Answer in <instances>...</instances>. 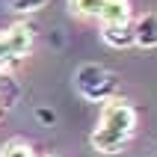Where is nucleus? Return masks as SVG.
<instances>
[{
  "label": "nucleus",
  "mask_w": 157,
  "mask_h": 157,
  "mask_svg": "<svg viewBox=\"0 0 157 157\" xmlns=\"http://www.w3.org/2000/svg\"><path fill=\"white\" fill-rule=\"evenodd\" d=\"M133 131H136V110H133V104L124 101V98H110L101 107V119H98L89 142L101 154H116V151H122L131 142Z\"/></svg>",
  "instance_id": "obj_1"
},
{
  "label": "nucleus",
  "mask_w": 157,
  "mask_h": 157,
  "mask_svg": "<svg viewBox=\"0 0 157 157\" xmlns=\"http://www.w3.org/2000/svg\"><path fill=\"white\" fill-rule=\"evenodd\" d=\"M74 89L86 101H98L104 104L110 98H116V89H119V77H116L110 68L98 65V62H86L74 71Z\"/></svg>",
  "instance_id": "obj_2"
},
{
  "label": "nucleus",
  "mask_w": 157,
  "mask_h": 157,
  "mask_svg": "<svg viewBox=\"0 0 157 157\" xmlns=\"http://www.w3.org/2000/svg\"><path fill=\"white\" fill-rule=\"evenodd\" d=\"M68 6H71V12H77L83 18L101 21V27L131 24V15H133L128 0H68Z\"/></svg>",
  "instance_id": "obj_3"
},
{
  "label": "nucleus",
  "mask_w": 157,
  "mask_h": 157,
  "mask_svg": "<svg viewBox=\"0 0 157 157\" xmlns=\"http://www.w3.org/2000/svg\"><path fill=\"white\" fill-rule=\"evenodd\" d=\"M33 51V27L15 24L0 33V71H6L9 65H15Z\"/></svg>",
  "instance_id": "obj_4"
},
{
  "label": "nucleus",
  "mask_w": 157,
  "mask_h": 157,
  "mask_svg": "<svg viewBox=\"0 0 157 157\" xmlns=\"http://www.w3.org/2000/svg\"><path fill=\"white\" fill-rule=\"evenodd\" d=\"M133 44L136 48H157V12H145L133 21Z\"/></svg>",
  "instance_id": "obj_5"
},
{
  "label": "nucleus",
  "mask_w": 157,
  "mask_h": 157,
  "mask_svg": "<svg viewBox=\"0 0 157 157\" xmlns=\"http://www.w3.org/2000/svg\"><path fill=\"white\" fill-rule=\"evenodd\" d=\"M101 39L116 51L133 48V24H113V27H101Z\"/></svg>",
  "instance_id": "obj_6"
},
{
  "label": "nucleus",
  "mask_w": 157,
  "mask_h": 157,
  "mask_svg": "<svg viewBox=\"0 0 157 157\" xmlns=\"http://www.w3.org/2000/svg\"><path fill=\"white\" fill-rule=\"evenodd\" d=\"M0 157H36V151L27 140H9V142H3Z\"/></svg>",
  "instance_id": "obj_7"
},
{
  "label": "nucleus",
  "mask_w": 157,
  "mask_h": 157,
  "mask_svg": "<svg viewBox=\"0 0 157 157\" xmlns=\"http://www.w3.org/2000/svg\"><path fill=\"white\" fill-rule=\"evenodd\" d=\"M18 95V86H15V80L9 77V71H0V107L6 110L12 101H15Z\"/></svg>",
  "instance_id": "obj_8"
},
{
  "label": "nucleus",
  "mask_w": 157,
  "mask_h": 157,
  "mask_svg": "<svg viewBox=\"0 0 157 157\" xmlns=\"http://www.w3.org/2000/svg\"><path fill=\"white\" fill-rule=\"evenodd\" d=\"M48 0H9V6L15 9V12H36V9H42Z\"/></svg>",
  "instance_id": "obj_9"
},
{
  "label": "nucleus",
  "mask_w": 157,
  "mask_h": 157,
  "mask_svg": "<svg viewBox=\"0 0 157 157\" xmlns=\"http://www.w3.org/2000/svg\"><path fill=\"white\" fill-rule=\"evenodd\" d=\"M39 119H44V122H53V113H48V110H39Z\"/></svg>",
  "instance_id": "obj_10"
},
{
  "label": "nucleus",
  "mask_w": 157,
  "mask_h": 157,
  "mask_svg": "<svg viewBox=\"0 0 157 157\" xmlns=\"http://www.w3.org/2000/svg\"><path fill=\"white\" fill-rule=\"evenodd\" d=\"M0 113H3V107H0Z\"/></svg>",
  "instance_id": "obj_11"
}]
</instances>
